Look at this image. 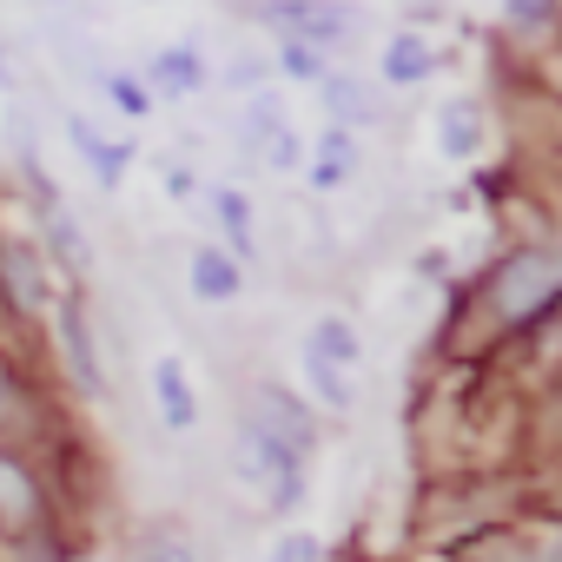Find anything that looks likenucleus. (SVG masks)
I'll return each instance as SVG.
<instances>
[{
  "label": "nucleus",
  "instance_id": "1a4fd4ad",
  "mask_svg": "<svg viewBox=\"0 0 562 562\" xmlns=\"http://www.w3.org/2000/svg\"><path fill=\"white\" fill-rule=\"evenodd\" d=\"M67 139L80 146V159L93 166V179H100V186H120V179H126V159H133V146H113V139H100V126H93L87 113H67Z\"/></svg>",
  "mask_w": 562,
  "mask_h": 562
},
{
  "label": "nucleus",
  "instance_id": "9b49d317",
  "mask_svg": "<svg viewBox=\"0 0 562 562\" xmlns=\"http://www.w3.org/2000/svg\"><path fill=\"white\" fill-rule=\"evenodd\" d=\"M299 371H305V391H312V404H325L331 417H345V411H358V384H351V371H338V364H325L318 351H299Z\"/></svg>",
  "mask_w": 562,
  "mask_h": 562
},
{
  "label": "nucleus",
  "instance_id": "0eeeda50",
  "mask_svg": "<svg viewBox=\"0 0 562 562\" xmlns=\"http://www.w3.org/2000/svg\"><path fill=\"white\" fill-rule=\"evenodd\" d=\"M34 522H41V483L27 476L21 457H0V529L21 536V529H34Z\"/></svg>",
  "mask_w": 562,
  "mask_h": 562
},
{
  "label": "nucleus",
  "instance_id": "ddd939ff",
  "mask_svg": "<svg viewBox=\"0 0 562 562\" xmlns=\"http://www.w3.org/2000/svg\"><path fill=\"white\" fill-rule=\"evenodd\" d=\"M378 74H384L391 87H417V80H430V74H437V54H430V41H424V34H397V41L384 47Z\"/></svg>",
  "mask_w": 562,
  "mask_h": 562
},
{
  "label": "nucleus",
  "instance_id": "6e6552de",
  "mask_svg": "<svg viewBox=\"0 0 562 562\" xmlns=\"http://www.w3.org/2000/svg\"><path fill=\"white\" fill-rule=\"evenodd\" d=\"M351 172H358V133H345V126H325V133H318V146H312V166H305V179H312L318 192H338Z\"/></svg>",
  "mask_w": 562,
  "mask_h": 562
},
{
  "label": "nucleus",
  "instance_id": "20e7f679",
  "mask_svg": "<svg viewBox=\"0 0 562 562\" xmlns=\"http://www.w3.org/2000/svg\"><path fill=\"white\" fill-rule=\"evenodd\" d=\"M0 292H8L21 312L54 305V278H47V265L34 258V245H0Z\"/></svg>",
  "mask_w": 562,
  "mask_h": 562
},
{
  "label": "nucleus",
  "instance_id": "7ed1b4c3",
  "mask_svg": "<svg viewBox=\"0 0 562 562\" xmlns=\"http://www.w3.org/2000/svg\"><path fill=\"white\" fill-rule=\"evenodd\" d=\"M146 384H153V411H159V424H166L172 437H186V430L199 424V391H192L186 364H179V358H159V364L146 371Z\"/></svg>",
  "mask_w": 562,
  "mask_h": 562
},
{
  "label": "nucleus",
  "instance_id": "9d476101",
  "mask_svg": "<svg viewBox=\"0 0 562 562\" xmlns=\"http://www.w3.org/2000/svg\"><path fill=\"white\" fill-rule=\"evenodd\" d=\"M205 87V67H199V54L192 47H159L153 60H146V93H199Z\"/></svg>",
  "mask_w": 562,
  "mask_h": 562
},
{
  "label": "nucleus",
  "instance_id": "aec40b11",
  "mask_svg": "<svg viewBox=\"0 0 562 562\" xmlns=\"http://www.w3.org/2000/svg\"><path fill=\"white\" fill-rule=\"evenodd\" d=\"M285 74H292V80H318V87H325V74H331V67H325V54H318V47L285 41Z\"/></svg>",
  "mask_w": 562,
  "mask_h": 562
},
{
  "label": "nucleus",
  "instance_id": "6ab92c4d",
  "mask_svg": "<svg viewBox=\"0 0 562 562\" xmlns=\"http://www.w3.org/2000/svg\"><path fill=\"white\" fill-rule=\"evenodd\" d=\"M258 159H265V166H271V172H292V166H299V159H305V139H299V133H292V126H278V133H271V139H265V146H258Z\"/></svg>",
  "mask_w": 562,
  "mask_h": 562
},
{
  "label": "nucleus",
  "instance_id": "39448f33",
  "mask_svg": "<svg viewBox=\"0 0 562 562\" xmlns=\"http://www.w3.org/2000/svg\"><path fill=\"white\" fill-rule=\"evenodd\" d=\"M186 285H192V299H205V305H232L238 285H245V271H238L232 251H218V245H192V258H186Z\"/></svg>",
  "mask_w": 562,
  "mask_h": 562
},
{
  "label": "nucleus",
  "instance_id": "423d86ee",
  "mask_svg": "<svg viewBox=\"0 0 562 562\" xmlns=\"http://www.w3.org/2000/svg\"><path fill=\"white\" fill-rule=\"evenodd\" d=\"M245 424H258L265 437H278V443H285V450H299V457L318 443V430H312V411H305V404H292L285 391H258V411H251Z\"/></svg>",
  "mask_w": 562,
  "mask_h": 562
},
{
  "label": "nucleus",
  "instance_id": "f3484780",
  "mask_svg": "<svg viewBox=\"0 0 562 562\" xmlns=\"http://www.w3.org/2000/svg\"><path fill=\"white\" fill-rule=\"evenodd\" d=\"M212 212H218V225L232 232V245L251 251V199H245L238 186H218V192H212Z\"/></svg>",
  "mask_w": 562,
  "mask_h": 562
},
{
  "label": "nucleus",
  "instance_id": "5701e85b",
  "mask_svg": "<svg viewBox=\"0 0 562 562\" xmlns=\"http://www.w3.org/2000/svg\"><path fill=\"white\" fill-rule=\"evenodd\" d=\"M265 562H318V536H285Z\"/></svg>",
  "mask_w": 562,
  "mask_h": 562
},
{
  "label": "nucleus",
  "instance_id": "dca6fc26",
  "mask_svg": "<svg viewBox=\"0 0 562 562\" xmlns=\"http://www.w3.org/2000/svg\"><path fill=\"white\" fill-rule=\"evenodd\" d=\"M437 139H443V153L450 159H470L476 146H483V120H476V106H443V120H437Z\"/></svg>",
  "mask_w": 562,
  "mask_h": 562
},
{
  "label": "nucleus",
  "instance_id": "a211bd4d",
  "mask_svg": "<svg viewBox=\"0 0 562 562\" xmlns=\"http://www.w3.org/2000/svg\"><path fill=\"white\" fill-rule=\"evenodd\" d=\"M139 562H199V549H192L179 529H153V536L139 542Z\"/></svg>",
  "mask_w": 562,
  "mask_h": 562
},
{
  "label": "nucleus",
  "instance_id": "4be33fe9",
  "mask_svg": "<svg viewBox=\"0 0 562 562\" xmlns=\"http://www.w3.org/2000/svg\"><path fill=\"white\" fill-rule=\"evenodd\" d=\"M509 27L542 34V27H555V8H542V0H516V8H509Z\"/></svg>",
  "mask_w": 562,
  "mask_h": 562
},
{
  "label": "nucleus",
  "instance_id": "b1692460",
  "mask_svg": "<svg viewBox=\"0 0 562 562\" xmlns=\"http://www.w3.org/2000/svg\"><path fill=\"white\" fill-rule=\"evenodd\" d=\"M0 87H14V60H8V47H0Z\"/></svg>",
  "mask_w": 562,
  "mask_h": 562
},
{
  "label": "nucleus",
  "instance_id": "4468645a",
  "mask_svg": "<svg viewBox=\"0 0 562 562\" xmlns=\"http://www.w3.org/2000/svg\"><path fill=\"white\" fill-rule=\"evenodd\" d=\"M325 113H331V126H364V120H378V93L364 87V80H351V74H325Z\"/></svg>",
  "mask_w": 562,
  "mask_h": 562
},
{
  "label": "nucleus",
  "instance_id": "f03ea898",
  "mask_svg": "<svg viewBox=\"0 0 562 562\" xmlns=\"http://www.w3.org/2000/svg\"><path fill=\"white\" fill-rule=\"evenodd\" d=\"M232 470H238V483H245L265 509H299V503H305V457L285 450L278 437H265L258 424H238V437H232Z\"/></svg>",
  "mask_w": 562,
  "mask_h": 562
},
{
  "label": "nucleus",
  "instance_id": "412c9836",
  "mask_svg": "<svg viewBox=\"0 0 562 562\" xmlns=\"http://www.w3.org/2000/svg\"><path fill=\"white\" fill-rule=\"evenodd\" d=\"M100 87H106V93H113V100H120V106H126L133 120H146V113H153V93H146L139 80H126V74H106Z\"/></svg>",
  "mask_w": 562,
  "mask_h": 562
},
{
  "label": "nucleus",
  "instance_id": "f257e3e1",
  "mask_svg": "<svg viewBox=\"0 0 562 562\" xmlns=\"http://www.w3.org/2000/svg\"><path fill=\"white\" fill-rule=\"evenodd\" d=\"M496 325H536L555 299H562V251L555 245H522L509 251L496 271H490V285H483Z\"/></svg>",
  "mask_w": 562,
  "mask_h": 562
},
{
  "label": "nucleus",
  "instance_id": "f8f14e48",
  "mask_svg": "<svg viewBox=\"0 0 562 562\" xmlns=\"http://www.w3.org/2000/svg\"><path fill=\"white\" fill-rule=\"evenodd\" d=\"M54 325H60V345H67V364H74V378L93 391V384H100V358H93V331H87V312H80V299H60Z\"/></svg>",
  "mask_w": 562,
  "mask_h": 562
},
{
  "label": "nucleus",
  "instance_id": "2eb2a0df",
  "mask_svg": "<svg viewBox=\"0 0 562 562\" xmlns=\"http://www.w3.org/2000/svg\"><path fill=\"white\" fill-rule=\"evenodd\" d=\"M305 351H318L325 364H338V371H351L364 345H358V331H351V318H318V325H312V338H305Z\"/></svg>",
  "mask_w": 562,
  "mask_h": 562
}]
</instances>
